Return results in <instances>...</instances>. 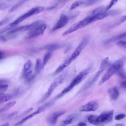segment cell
I'll return each instance as SVG.
<instances>
[{"label": "cell", "instance_id": "cell-17", "mask_svg": "<svg viewBox=\"0 0 126 126\" xmlns=\"http://www.w3.org/2000/svg\"><path fill=\"white\" fill-rule=\"evenodd\" d=\"M109 14L107 13H101L94 15L91 16L92 22L107 17Z\"/></svg>", "mask_w": 126, "mask_h": 126}, {"label": "cell", "instance_id": "cell-31", "mask_svg": "<svg viewBox=\"0 0 126 126\" xmlns=\"http://www.w3.org/2000/svg\"><path fill=\"white\" fill-rule=\"evenodd\" d=\"M10 6V4L6 2H2L0 3V10H5L9 8Z\"/></svg>", "mask_w": 126, "mask_h": 126}, {"label": "cell", "instance_id": "cell-24", "mask_svg": "<svg viewBox=\"0 0 126 126\" xmlns=\"http://www.w3.org/2000/svg\"><path fill=\"white\" fill-rule=\"evenodd\" d=\"M28 0H21L14 5L8 11V12L11 13L14 11Z\"/></svg>", "mask_w": 126, "mask_h": 126}, {"label": "cell", "instance_id": "cell-25", "mask_svg": "<svg viewBox=\"0 0 126 126\" xmlns=\"http://www.w3.org/2000/svg\"><path fill=\"white\" fill-rule=\"evenodd\" d=\"M105 8V5H101L94 9L93 11V13L95 15L101 13L104 10Z\"/></svg>", "mask_w": 126, "mask_h": 126}, {"label": "cell", "instance_id": "cell-12", "mask_svg": "<svg viewBox=\"0 0 126 126\" xmlns=\"http://www.w3.org/2000/svg\"><path fill=\"white\" fill-rule=\"evenodd\" d=\"M107 92L109 97L112 100H116L118 97L119 92L118 88L116 87L110 88L108 89Z\"/></svg>", "mask_w": 126, "mask_h": 126}, {"label": "cell", "instance_id": "cell-4", "mask_svg": "<svg viewBox=\"0 0 126 126\" xmlns=\"http://www.w3.org/2000/svg\"><path fill=\"white\" fill-rule=\"evenodd\" d=\"M44 7L41 6L33 8L18 18L9 26L12 28H13L29 17L40 13L44 10Z\"/></svg>", "mask_w": 126, "mask_h": 126}, {"label": "cell", "instance_id": "cell-2", "mask_svg": "<svg viewBox=\"0 0 126 126\" xmlns=\"http://www.w3.org/2000/svg\"><path fill=\"white\" fill-rule=\"evenodd\" d=\"M123 64V62L121 60H118L113 63L100 80L98 85H101L108 80L114 73L122 68Z\"/></svg>", "mask_w": 126, "mask_h": 126}, {"label": "cell", "instance_id": "cell-7", "mask_svg": "<svg viewBox=\"0 0 126 126\" xmlns=\"http://www.w3.org/2000/svg\"><path fill=\"white\" fill-rule=\"evenodd\" d=\"M32 64L30 61L27 62L24 66L23 76L27 81H30L32 78Z\"/></svg>", "mask_w": 126, "mask_h": 126}, {"label": "cell", "instance_id": "cell-48", "mask_svg": "<svg viewBox=\"0 0 126 126\" xmlns=\"http://www.w3.org/2000/svg\"></svg>", "mask_w": 126, "mask_h": 126}, {"label": "cell", "instance_id": "cell-36", "mask_svg": "<svg viewBox=\"0 0 126 126\" xmlns=\"http://www.w3.org/2000/svg\"><path fill=\"white\" fill-rule=\"evenodd\" d=\"M69 0H54L56 2V3L55 5L52 6V8H54L57 6L58 4L60 3H64L67 1Z\"/></svg>", "mask_w": 126, "mask_h": 126}, {"label": "cell", "instance_id": "cell-46", "mask_svg": "<svg viewBox=\"0 0 126 126\" xmlns=\"http://www.w3.org/2000/svg\"><path fill=\"white\" fill-rule=\"evenodd\" d=\"M125 125L124 124H118L116 125L115 126H125Z\"/></svg>", "mask_w": 126, "mask_h": 126}, {"label": "cell", "instance_id": "cell-42", "mask_svg": "<svg viewBox=\"0 0 126 126\" xmlns=\"http://www.w3.org/2000/svg\"><path fill=\"white\" fill-rule=\"evenodd\" d=\"M4 57V55L3 53L0 51V60L3 58Z\"/></svg>", "mask_w": 126, "mask_h": 126}, {"label": "cell", "instance_id": "cell-1", "mask_svg": "<svg viewBox=\"0 0 126 126\" xmlns=\"http://www.w3.org/2000/svg\"><path fill=\"white\" fill-rule=\"evenodd\" d=\"M92 68L90 65L87 68L79 73L73 79L70 84L62 91V94H65L71 91L75 86L81 82L89 74Z\"/></svg>", "mask_w": 126, "mask_h": 126}, {"label": "cell", "instance_id": "cell-15", "mask_svg": "<svg viewBox=\"0 0 126 126\" xmlns=\"http://www.w3.org/2000/svg\"><path fill=\"white\" fill-rule=\"evenodd\" d=\"M40 112H41L38 109L36 111L28 115L17 123L15 124V125L18 126L22 124L34 116L39 113Z\"/></svg>", "mask_w": 126, "mask_h": 126}, {"label": "cell", "instance_id": "cell-35", "mask_svg": "<svg viewBox=\"0 0 126 126\" xmlns=\"http://www.w3.org/2000/svg\"><path fill=\"white\" fill-rule=\"evenodd\" d=\"M8 85L7 84H2L0 85V91L4 92L6 91L8 89Z\"/></svg>", "mask_w": 126, "mask_h": 126}, {"label": "cell", "instance_id": "cell-18", "mask_svg": "<svg viewBox=\"0 0 126 126\" xmlns=\"http://www.w3.org/2000/svg\"><path fill=\"white\" fill-rule=\"evenodd\" d=\"M12 94H0V104L7 102L11 99L13 97Z\"/></svg>", "mask_w": 126, "mask_h": 126}, {"label": "cell", "instance_id": "cell-38", "mask_svg": "<svg viewBox=\"0 0 126 126\" xmlns=\"http://www.w3.org/2000/svg\"><path fill=\"white\" fill-rule=\"evenodd\" d=\"M126 16H123L121 18L120 22L121 23H122L124 22L126 20Z\"/></svg>", "mask_w": 126, "mask_h": 126}, {"label": "cell", "instance_id": "cell-47", "mask_svg": "<svg viewBox=\"0 0 126 126\" xmlns=\"http://www.w3.org/2000/svg\"><path fill=\"white\" fill-rule=\"evenodd\" d=\"M8 1H13L15 0H7Z\"/></svg>", "mask_w": 126, "mask_h": 126}, {"label": "cell", "instance_id": "cell-32", "mask_svg": "<svg viewBox=\"0 0 126 126\" xmlns=\"http://www.w3.org/2000/svg\"><path fill=\"white\" fill-rule=\"evenodd\" d=\"M126 114L124 113H122L118 114L115 117V119L116 120H120L125 118Z\"/></svg>", "mask_w": 126, "mask_h": 126}, {"label": "cell", "instance_id": "cell-20", "mask_svg": "<svg viewBox=\"0 0 126 126\" xmlns=\"http://www.w3.org/2000/svg\"><path fill=\"white\" fill-rule=\"evenodd\" d=\"M42 23V22L40 21H35L30 24L27 25L25 30L27 31H30L36 28Z\"/></svg>", "mask_w": 126, "mask_h": 126}, {"label": "cell", "instance_id": "cell-19", "mask_svg": "<svg viewBox=\"0 0 126 126\" xmlns=\"http://www.w3.org/2000/svg\"><path fill=\"white\" fill-rule=\"evenodd\" d=\"M78 22L79 28H81L92 23L91 17H86Z\"/></svg>", "mask_w": 126, "mask_h": 126}, {"label": "cell", "instance_id": "cell-16", "mask_svg": "<svg viewBox=\"0 0 126 126\" xmlns=\"http://www.w3.org/2000/svg\"><path fill=\"white\" fill-rule=\"evenodd\" d=\"M70 63L69 61V58L59 66L56 70L55 73L56 74H58L62 72L68 66Z\"/></svg>", "mask_w": 126, "mask_h": 126}, {"label": "cell", "instance_id": "cell-33", "mask_svg": "<svg viewBox=\"0 0 126 126\" xmlns=\"http://www.w3.org/2000/svg\"><path fill=\"white\" fill-rule=\"evenodd\" d=\"M12 18L11 17H7L2 20L0 21V26H2L8 22Z\"/></svg>", "mask_w": 126, "mask_h": 126}, {"label": "cell", "instance_id": "cell-8", "mask_svg": "<svg viewBox=\"0 0 126 126\" xmlns=\"http://www.w3.org/2000/svg\"><path fill=\"white\" fill-rule=\"evenodd\" d=\"M47 27L46 24L42 23L34 29L30 31L27 38H32L42 34L46 29Z\"/></svg>", "mask_w": 126, "mask_h": 126}, {"label": "cell", "instance_id": "cell-29", "mask_svg": "<svg viewBox=\"0 0 126 126\" xmlns=\"http://www.w3.org/2000/svg\"><path fill=\"white\" fill-rule=\"evenodd\" d=\"M27 25L21 26L15 28L9 31V33H13L16 32L18 31L25 29Z\"/></svg>", "mask_w": 126, "mask_h": 126}, {"label": "cell", "instance_id": "cell-37", "mask_svg": "<svg viewBox=\"0 0 126 126\" xmlns=\"http://www.w3.org/2000/svg\"><path fill=\"white\" fill-rule=\"evenodd\" d=\"M116 45L118 46L126 48V42L124 41H120L116 43Z\"/></svg>", "mask_w": 126, "mask_h": 126}, {"label": "cell", "instance_id": "cell-30", "mask_svg": "<svg viewBox=\"0 0 126 126\" xmlns=\"http://www.w3.org/2000/svg\"><path fill=\"white\" fill-rule=\"evenodd\" d=\"M83 3V2L80 1L75 2L71 5L70 8V9L72 10L75 9L82 4Z\"/></svg>", "mask_w": 126, "mask_h": 126}, {"label": "cell", "instance_id": "cell-40", "mask_svg": "<svg viewBox=\"0 0 126 126\" xmlns=\"http://www.w3.org/2000/svg\"><path fill=\"white\" fill-rule=\"evenodd\" d=\"M17 113V111H15L13 113H11L10 114L9 116L8 117V118H10L11 117L13 116H14Z\"/></svg>", "mask_w": 126, "mask_h": 126}, {"label": "cell", "instance_id": "cell-44", "mask_svg": "<svg viewBox=\"0 0 126 126\" xmlns=\"http://www.w3.org/2000/svg\"><path fill=\"white\" fill-rule=\"evenodd\" d=\"M1 126H10V125L9 123L7 122L2 124Z\"/></svg>", "mask_w": 126, "mask_h": 126}, {"label": "cell", "instance_id": "cell-9", "mask_svg": "<svg viewBox=\"0 0 126 126\" xmlns=\"http://www.w3.org/2000/svg\"><path fill=\"white\" fill-rule=\"evenodd\" d=\"M66 112L64 110H61L56 111L52 113L47 117V120L48 124L51 126L55 125L58 118L61 116Z\"/></svg>", "mask_w": 126, "mask_h": 126}, {"label": "cell", "instance_id": "cell-14", "mask_svg": "<svg viewBox=\"0 0 126 126\" xmlns=\"http://www.w3.org/2000/svg\"><path fill=\"white\" fill-rule=\"evenodd\" d=\"M79 29L78 22L75 23L66 30L63 33V35L65 36L67 34L72 33Z\"/></svg>", "mask_w": 126, "mask_h": 126}, {"label": "cell", "instance_id": "cell-39", "mask_svg": "<svg viewBox=\"0 0 126 126\" xmlns=\"http://www.w3.org/2000/svg\"><path fill=\"white\" fill-rule=\"evenodd\" d=\"M121 87L124 89L126 88V81H124L122 82L121 84Z\"/></svg>", "mask_w": 126, "mask_h": 126}, {"label": "cell", "instance_id": "cell-43", "mask_svg": "<svg viewBox=\"0 0 126 126\" xmlns=\"http://www.w3.org/2000/svg\"><path fill=\"white\" fill-rule=\"evenodd\" d=\"M86 124L83 122H81L79 124L78 126H86Z\"/></svg>", "mask_w": 126, "mask_h": 126}, {"label": "cell", "instance_id": "cell-28", "mask_svg": "<svg viewBox=\"0 0 126 126\" xmlns=\"http://www.w3.org/2000/svg\"><path fill=\"white\" fill-rule=\"evenodd\" d=\"M126 36V32H125L122 33L119 35H118L116 36H115L110 39L109 40L107 41V43L108 42H111L112 41H113L123 38Z\"/></svg>", "mask_w": 126, "mask_h": 126}, {"label": "cell", "instance_id": "cell-10", "mask_svg": "<svg viewBox=\"0 0 126 126\" xmlns=\"http://www.w3.org/2000/svg\"><path fill=\"white\" fill-rule=\"evenodd\" d=\"M98 107V103L96 101H92L81 107L80 110L82 112L93 111L96 110Z\"/></svg>", "mask_w": 126, "mask_h": 126}, {"label": "cell", "instance_id": "cell-41", "mask_svg": "<svg viewBox=\"0 0 126 126\" xmlns=\"http://www.w3.org/2000/svg\"><path fill=\"white\" fill-rule=\"evenodd\" d=\"M71 47V45H69L65 50L64 52V53H66L69 50V49Z\"/></svg>", "mask_w": 126, "mask_h": 126}, {"label": "cell", "instance_id": "cell-6", "mask_svg": "<svg viewBox=\"0 0 126 126\" xmlns=\"http://www.w3.org/2000/svg\"><path fill=\"white\" fill-rule=\"evenodd\" d=\"M89 40L88 36H86L83 38L70 58L69 60L71 62L75 60L79 55L82 50L87 45Z\"/></svg>", "mask_w": 126, "mask_h": 126}, {"label": "cell", "instance_id": "cell-34", "mask_svg": "<svg viewBox=\"0 0 126 126\" xmlns=\"http://www.w3.org/2000/svg\"><path fill=\"white\" fill-rule=\"evenodd\" d=\"M118 75L122 78L125 79H126V74L122 69H120L117 72Z\"/></svg>", "mask_w": 126, "mask_h": 126}, {"label": "cell", "instance_id": "cell-21", "mask_svg": "<svg viewBox=\"0 0 126 126\" xmlns=\"http://www.w3.org/2000/svg\"><path fill=\"white\" fill-rule=\"evenodd\" d=\"M44 65L39 58L37 59L36 61L35 71L37 73H39L44 68Z\"/></svg>", "mask_w": 126, "mask_h": 126}, {"label": "cell", "instance_id": "cell-23", "mask_svg": "<svg viewBox=\"0 0 126 126\" xmlns=\"http://www.w3.org/2000/svg\"><path fill=\"white\" fill-rule=\"evenodd\" d=\"M109 58L106 57L102 61L98 71L102 73L105 69L108 63Z\"/></svg>", "mask_w": 126, "mask_h": 126}, {"label": "cell", "instance_id": "cell-3", "mask_svg": "<svg viewBox=\"0 0 126 126\" xmlns=\"http://www.w3.org/2000/svg\"><path fill=\"white\" fill-rule=\"evenodd\" d=\"M67 75V72H65L56 78L50 85L47 92L43 97L42 100L45 101L48 98L55 90L63 82Z\"/></svg>", "mask_w": 126, "mask_h": 126}, {"label": "cell", "instance_id": "cell-22", "mask_svg": "<svg viewBox=\"0 0 126 126\" xmlns=\"http://www.w3.org/2000/svg\"><path fill=\"white\" fill-rule=\"evenodd\" d=\"M16 103V102L15 101H11L7 103L0 109V113L7 110L14 106Z\"/></svg>", "mask_w": 126, "mask_h": 126}, {"label": "cell", "instance_id": "cell-11", "mask_svg": "<svg viewBox=\"0 0 126 126\" xmlns=\"http://www.w3.org/2000/svg\"><path fill=\"white\" fill-rule=\"evenodd\" d=\"M68 20V18L67 16L63 14H62L59 20L54 26L52 30L55 31L63 27L67 24Z\"/></svg>", "mask_w": 126, "mask_h": 126}, {"label": "cell", "instance_id": "cell-27", "mask_svg": "<svg viewBox=\"0 0 126 126\" xmlns=\"http://www.w3.org/2000/svg\"><path fill=\"white\" fill-rule=\"evenodd\" d=\"M60 47V46L57 44H53L48 45L46 47V48L51 51L58 48Z\"/></svg>", "mask_w": 126, "mask_h": 126}, {"label": "cell", "instance_id": "cell-13", "mask_svg": "<svg viewBox=\"0 0 126 126\" xmlns=\"http://www.w3.org/2000/svg\"><path fill=\"white\" fill-rule=\"evenodd\" d=\"M79 114L77 113L70 115L63 121V123L65 125L71 124L77 121L79 119Z\"/></svg>", "mask_w": 126, "mask_h": 126}, {"label": "cell", "instance_id": "cell-26", "mask_svg": "<svg viewBox=\"0 0 126 126\" xmlns=\"http://www.w3.org/2000/svg\"><path fill=\"white\" fill-rule=\"evenodd\" d=\"M51 55L52 53L50 51L48 52L45 54L44 57L43 62V63L44 65L47 64L50 59Z\"/></svg>", "mask_w": 126, "mask_h": 126}, {"label": "cell", "instance_id": "cell-45", "mask_svg": "<svg viewBox=\"0 0 126 126\" xmlns=\"http://www.w3.org/2000/svg\"><path fill=\"white\" fill-rule=\"evenodd\" d=\"M96 0H89V2H88L89 3V4H92L93 3L95 2Z\"/></svg>", "mask_w": 126, "mask_h": 126}, {"label": "cell", "instance_id": "cell-5", "mask_svg": "<svg viewBox=\"0 0 126 126\" xmlns=\"http://www.w3.org/2000/svg\"><path fill=\"white\" fill-rule=\"evenodd\" d=\"M113 115V110L103 112L99 116L96 115L93 124L99 125L110 122L112 120Z\"/></svg>", "mask_w": 126, "mask_h": 126}]
</instances>
